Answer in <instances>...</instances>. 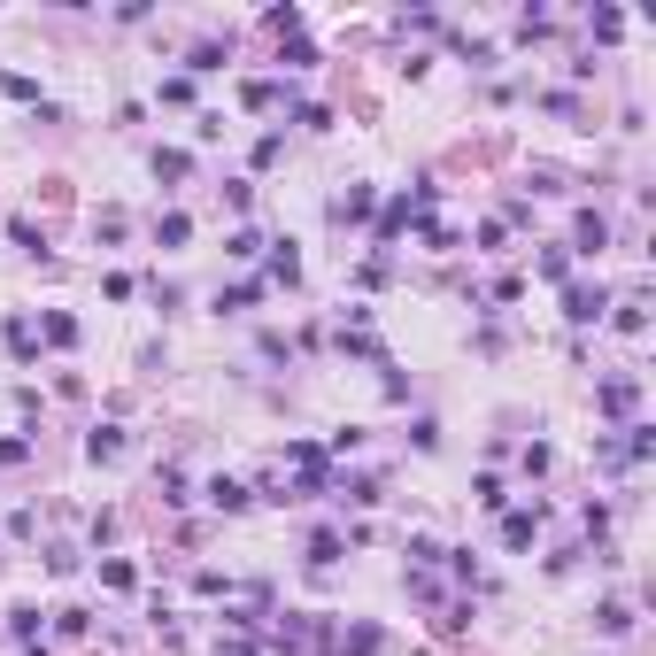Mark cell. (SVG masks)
<instances>
[{
    "mask_svg": "<svg viewBox=\"0 0 656 656\" xmlns=\"http://www.w3.org/2000/svg\"><path fill=\"white\" fill-rule=\"evenodd\" d=\"M85 456H93V463H116V456H124V441H116V433H109V424H101V433H93V441H85Z\"/></svg>",
    "mask_w": 656,
    "mask_h": 656,
    "instance_id": "6da1fadb",
    "label": "cell"
}]
</instances>
